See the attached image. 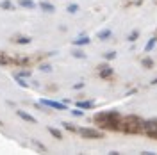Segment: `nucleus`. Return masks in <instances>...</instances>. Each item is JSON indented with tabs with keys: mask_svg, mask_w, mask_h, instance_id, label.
I'll return each mask as SVG.
<instances>
[{
	"mask_svg": "<svg viewBox=\"0 0 157 155\" xmlns=\"http://www.w3.org/2000/svg\"><path fill=\"white\" fill-rule=\"evenodd\" d=\"M16 114H18V118H21V119H23V121H29V123H36V118L34 116H30V114H27V112H25V111H16Z\"/></svg>",
	"mask_w": 157,
	"mask_h": 155,
	"instance_id": "4",
	"label": "nucleus"
},
{
	"mask_svg": "<svg viewBox=\"0 0 157 155\" xmlns=\"http://www.w3.org/2000/svg\"><path fill=\"white\" fill-rule=\"evenodd\" d=\"M78 132H80V136L91 137V139H100V137H104V132H100V130H93V128H80Z\"/></svg>",
	"mask_w": 157,
	"mask_h": 155,
	"instance_id": "2",
	"label": "nucleus"
},
{
	"mask_svg": "<svg viewBox=\"0 0 157 155\" xmlns=\"http://www.w3.org/2000/svg\"><path fill=\"white\" fill-rule=\"evenodd\" d=\"M73 116H82V111H71Z\"/></svg>",
	"mask_w": 157,
	"mask_h": 155,
	"instance_id": "18",
	"label": "nucleus"
},
{
	"mask_svg": "<svg viewBox=\"0 0 157 155\" xmlns=\"http://www.w3.org/2000/svg\"><path fill=\"white\" fill-rule=\"evenodd\" d=\"M0 7H4V9H11V7H13V4L6 0V2H0Z\"/></svg>",
	"mask_w": 157,
	"mask_h": 155,
	"instance_id": "14",
	"label": "nucleus"
},
{
	"mask_svg": "<svg viewBox=\"0 0 157 155\" xmlns=\"http://www.w3.org/2000/svg\"><path fill=\"white\" fill-rule=\"evenodd\" d=\"M155 41H157L155 38H152V39H150V41H148V45L145 47V52H150V50L154 48V47H155Z\"/></svg>",
	"mask_w": 157,
	"mask_h": 155,
	"instance_id": "12",
	"label": "nucleus"
},
{
	"mask_svg": "<svg viewBox=\"0 0 157 155\" xmlns=\"http://www.w3.org/2000/svg\"><path fill=\"white\" fill-rule=\"evenodd\" d=\"M95 119H97V123H102L113 130H121V118L118 112H100V114H97Z\"/></svg>",
	"mask_w": 157,
	"mask_h": 155,
	"instance_id": "1",
	"label": "nucleus"
},
{
	"mask_svg": "<svg viewBox=\"0 0 157 155\" xmlns=\"http://www.w3.org/2000/svg\"><path fill=\"white\" fill-rule=\"evenodd\" d=\"M137 36H139V32H137V30H136V32H132V34L128 36V41H136Z\"/></svg>",
	"mask_w": 157,
	"mask_h": 155,
	"instance_id": "16",
	"label": "nucleus"
},
{
	"mask_svg": "<svg viewBox=\"0 0 157 155\" xmlns=\"http://www.w3.org/2000/svg\"><path fill=\"white\" fill-rule=\"evenodd\" d=\"M77 11H78L77 4H70V6H68V13H77Z\"/></svg>",
	"mask_w": 157,
	"mask_h": 155,
	"instance_id": "13",
	"label": "nucleus"
},
{
	"mask_svg": "<svg viewBox=\"0 0 157 155\" xmlns=\"http://www.w3.org/2000/svg\"><path fill=\"white\" fill-rule=\"evenodd\" d=\"M143 64H145V66H152V61H150V59H145Z\"/></svg>",
	"mask_w": 157,
	"mask_h": 155,
	"instance_id": "19",
	"label": "nucleus"
},
{
	"mask_svg": "<svg viewBox=\"0 0 157 155\" xmlns=\"http://www.w3.org/2000/svg\"><path fill=\"white\" fill-rule=\"evenodd\" d=\"M98 38H100V39H107V38H111V30H109V29L100 30V32H98Z\"/></svg>",
	"mask_w": 157,
	"mask_h": 155,
	"instance_id": "11",
	"label": "nucleus"
},
{
	"mask_svg": "<svg viewBox=\"0 0 157 155\" xmlns=\"http://www.w3.org/2000/svg\"><path fill=\"white\" fill-rule=\"evenodd\" d=\"M89 41H91L89 38H78V39H75V41H73V45L82 47V45H89Z\"/></svg>",
	"mask_w": 157,
	"mask_h": 155,
	"instance_id": "8",
	"label": "nucleus"
},
{
	"mask_svg": "<svg viewBox=\"0 0 157 155\" xmlns=\"http://www.w3.org/2000/svg\"><path fill=\"white\" fill-rule=\"evenodd\" d=\"M100 75L102 77H111L113 75V70H111V66H100Z\"/></svg>",
	"mask_w": 157,
	"mask_h": 155,
	"instance_id": "6",
	"label": "nucleus"
},
{
	"mask_svg": "<svg viewBox=\"0 0 157 155\" xmlns=\"http://www.w3.org/2000/svg\"><path fill=\"white\" fill-rule=\"evenodd\" d=\"M41 104L47 105V107H52V109H61V111H66V109H68L64 104H59V102H54V100H47V98H43Z\"/></svg>",
	"mask_w": 157,
	"mask_h": 155,
	"instance_id": "3",
	"label": "nucleus"
},
{
	"mask_svg": "<svg viewBox=\"0 0 157 155\" xmlns=\"http://www.w3.org/2000/svg\"><path fill=\"white\" fill-rule=\"evenodd\" d=\"M39 7H41V9L43 11H47V13H54V6H52V4H48V2H41V4H39Z\"/></svg>",
	"mask_w": 157,
	"mask_h": 155,
	"instance_id": "7",
	"label": "nucleus"
},
{
	"mask_svg": "<svg viewBox=\"0 0 157 155\" xmlns=\"http://www.w3.org/2000/svg\"><path fill=\"white\" fill-rule=\"evenodd\" d=\"M63 125L66 127L68 130H75V132H77V128H75V127H73V125H70V123H63Z\"/></svg>",
	"mask_w": 157,
	"mask_h": 155,
	"instance_id": "17",
	"label": "nucleus"
},
{
	"mask_svg": "<svg viewBox=\"0 0 157 155\" xmlns=\"http://www.w3.org/2000/svg\"><path fill=\"white\" fill-rule=\"evenodd\" d=\"M16 43H21V45H27V43H30V39L29 38H18V39H14Z\"/></svg>",
	"mask_w": 157,
	"mask_h": 155,
	"instance_id": "15",
	"label": "nucleus"
},
{
	"mask_svg": "<svg viewBox=\"0 0 157 155\" xmlns=\"http://www.w3.org/2000/svg\"><path fill=\"white\" fill-rule=\"evenodd\" d=\"M105 57H107V59H113V57H114V52H109V54L105 55Z\"/></svg>",
	"mask_w": 157,
	"mask_h": 155,
	"instance_id": "20",
	"label": "nucleus"
},
{
	"mask_svg": "<svg viewBox=\"0 0 157 155\" xmlns=\"http://www.w3.org/2000/svg\"><path fill=\"white\" fill-rule=\"evenodd\" d=\"M48 132H50L54 137H56V139H63V134L59 132L57 128H52V127H48Z\"/></svg>",
	"mask_w": 157,
	"mask_h": 155,
	"instance_id": "10",
	"label": "nucleus"
},
{
	"mask_svg": "<svg viewBox=\"0 0 157 155\" xmlns=\"http://www.w3.org/2000/svg\"><path fill=\"white\" fill-rule=\"evenodd\" d=\"M77 105L80 107V109H93V107H95V102H91V100H89V102H78Z\"/></svg>",
	"mask_w": 157,
	"mask_h": 155,
	"instance_id": "9",
	"label": "nucleus"
},
{
	"mask_svg": "<svg viewBox=\"0 0 157 155\" xmlns=\"http://www.w3.org/2000/svg\"><path fill=\"white\" fill-rule=\"evenodd\" d=\"M18 6H21V7H25V9H36V4L32 2V0H18Z\"/></svg>",
	"mask_w": 157,
	"mask_h": 155,
	"instance_id": "5",
	"label": "nucleus"
}]
</instances>
